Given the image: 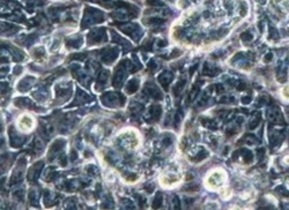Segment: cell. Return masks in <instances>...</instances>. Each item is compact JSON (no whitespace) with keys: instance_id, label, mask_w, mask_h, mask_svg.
Instances as JSON below:
<instances>
[{"instance_id":"1","label":"cell","mask_w":289,"mask_h":210,"mask_svg":"<svg viewBox=\"0 0 289 210\" xmlns=\"http://www.w3.org/2000/svg\"><path fill=\"white\" fill-rule=\"evenodd\" d=\"M102 102L103 104L110 106V107H115L118 105H123L125 103V97L123 95L118 94V93H107V94L102 95Z\"/></svg>"},{"instance_id":"2","label":"cell","mask_w":289,"mask_h":210,"mask_svg":"<svg viewBox=\"0 0 289 210\" xmlns=\"http://www.w3.org/2000/svg\"><path fill=\"white\" fill-rule=\"evenodd\" d=\"M125 61H121L117 66L116 71H115V75H113V87H120L125 77H126V65H124Z\"/></svg>"},{"instance_id":"3","label":"cell","mask_w":289,"mask_h":210,"mask_svg":"<svg viewBox=\"0 0 289 210\" xmlns=\"http://www.w3.org/2000/svg\"><path fill=\"white\" fill-rule=\"evenodd\" d=\"M90 99H91V98H90V96L87 94V93L82 91L81 89H78V91H76V98H75L74 103L71 105V106L76 105V104H78V105L85 104V103H88Z\"/></svg>"},{"instance_id":"4","label":"cell","mask_w":289,"mask_h":210,"mask_svg":"<svg viewBox=\"0 0 289 210\" xmlns=\"http://www.w3.org/2000/svg\"><path fill=\"white\" fill-rule=\"evenodd\" d=\"M89 39H90V43H100L104 39H107L105 37V31L103 29H97V30H94L89 35Z\"/></svg>"},{"instance_id":"5","label":"cell","mask_w":289,"mask_h":210,"mask_svg":"<svg viewBox=\"0 0 289 210\" xmlns=\"http://www.w3.org/2000/svg\"><path fill=\"white\" fill-rule=\"evenodd\" d=\"M65 141L64 140H57L52 143V146L50 148V151H49V159L52 160L53 159V156L59 152V150H61V148L64 147Z\"/></svg>"},{"instance_id":"6","label":"cell","mask_w":289,"mask_h":210,"mask_svg":"<svg viewBox=\"0 0 289 210\" xmlns=\"http://www.w3.org/2000/svg\"><path fill=\"white\" fill-rule=\"evenodd\" d=\"M42 168H43V162H38L36 163L34 166H31L30 171H29V174H28V179L29 180H36L38 178L41 171H42Z\"/></svg>"},{"instance_id":"7","label":"cell","mask_w":289,"mask_h":210,"mask_svg":"<svg viewBox=\"0 0 289 210\" xmlns=\"http://www.w3.org/2000/svg\"><path fill=\"white\" fill-rule=\"evenodd\" d=\"M145 93L147 95H149L150 97L154 98V99H162V94L154 84H147L146 88H145Z\"/></svg>"},{"instance_id":"8","label":"cell","mask_w":289,"mask_h":210,"mask_svg":"<svg viewBox=\"0 0 289 210\" xmlns=\"http://www.w3.org/2000/svg\"><path fill=\"white\" fill-rule=\"evenodd\" d=\"M116 58H117V51H115L113 49H107V50L103 51L102 60H103L104 63H112Z\"/></svg>"},{"instance_id":"9","label":"cell","mask_w":289,"mask_h":210,"mask_svg":"<svg viewBox=\"0 0 289 210\" xmlns=\"http://www.w3.org/2000/svg\"><path fill=\"white\" fill-rule=\"evenodd\" d=\"M10 136L12 137L11 139V143L13 147H20L22 143L24 142V139H22L21 136H19L16 133H15V131H14V128L13 127H11L10 128Z\"/></svg>"},{"instance_id":"10","label":"cell","mask_w":289,"mask_h":210,"mask_svg":"<svg viewBox=\"0 0 289 210\" xmlns=\"http://www.w3.org/2000/svg\"><path fill=\"white\" fill-rule=\"evenodd\" d=\"M172 74L171 73H168V72H164L163 74H161L160 76H159V82L161 83V85L165 89V90H168V85H169V83L172 81Z\"/></svg>"},{"instance_id":"11","label":"cell","mask_w":289,"mask_h":210,"mask_svg":"<svg viewBox=\"0 0 289 210\" xmlns=\"http://www.w3.org/2000/svg\"><path fill=\"white\" fill-rule=\"evenodd\" d=\"M161 113H162V109H161V106H159V105H153V106H150L149 114L154 121H157V120L160 119Z\"/></svg>"},{"instance_id":"12","label":"cell","mask_w":289,"mask_h":210,"mask_svg":"<svg viewBox=\"0 0 289 210\" xmlns=\"http://www.w3.org/2000/svg\"><path fill=\"white\" fill-rule=\"evenodd\" d=\"M138 88H139V81L137 79H133L126 85V91H127V94H133L138 90Z\"/></svg>"},{"instance_id":"13","label":"cell","mask_w":289,"mask_h":210,"mask_svg":"<svg viewBox=\"0 0 289 210\" xmlns=\"http://www.w3.org/2000/svg\"><path fill=\"white\" fill-rule=\"evenodd\" d=\"M30 79H31V77H26L23 81H21V82H20V84H19V90L24 91V90L29 89V88L31 87V82H30V83H28V81H30Z\"/></svg>"},{"instance_id":"14","label":"cell","mask_w":289,"mask_h":210,"mask_svg":"<svg viewBox=\"0 0 289 210\" xmlns=\"http://www.w3.org/2000/svg\"><path fill=\"white\" fill-rule=\"evenodd\" d=\"M153 208L154 209H157V208H160L161 206H162V194L161 193H159L156 196H155V199H154V201H153Z\"/></svg>"},{"instance_id":"15","label":"cell","mask_w":289,"mask_h":210,"mask_svg":"<svg viewBox=\"0 0 289 210\" xmlns=\"http://www.w3.org/2000/svg\"><path fill=\"white\" fill-rule=\"evenodd\" d=\"M184 85H185V81H184V80L176 84V85H175V88H173V90H172V91H173V95H175V96H178V95L181 94V91L183 90Z\"/></svg>"},{"instance_id":"16","label":"cell","mask_w":289,"mask_h":210,"mask_svg":"<svg viewBox=\"0 0 289 210\" xmlns=\"http://www.w3.org/2000/svg\"><path fill=\"white\" fill-rule=\"evenodd\" d=\"M108 76H109V73L108 72H102V73L98 75V80H97V83L103 85V84L107 83Z\"/></svg>"},{"instance_id":"17","label":"cell","mask_w":289,"mask_h":210,"mask_svg":"<svg viewBox=\"0 0 289 210\" xmlns=\"http://www.w3.org/2000/svg\"><path fill=\"white\" fill-rule=\"evenodd\" d=\"M207 155H208V154H207L205 150H201V152H200L199 155H197V158H191V159H192L193 162H200V160H203L205 157H207Z\"/></svg>"},{"instance_id":"18","label":"cell","mask_w":289,"mask_h":210,"mask_svg":"<svg viewBox=\"0 0 289 210\" xmlns=\"http://www.w3.org/2000/svg\"><path fill=\"white\" fill-rule=\"evenodd\" d=\"M259 122H260V114L258 113V116H257V119H255V121H252L251 124H250V128L251 129H253V128H256V127L259 125Z\"/></svg>"},{"instance_id":"19","label":"cell","mask_w":289,"mask_h":210,"mask_svg":"<svg viewBox=\"0 0 289 210\" xmlns=\"http://www.w3.org/2000/svg\"><path fill=\"white\" fill-rule=\"evenodd\" d=\"M198 91H199V88H198L197 85H194L192 89V91H191V94H190V101L194 99V97L198 95Z\"/></svg>"},{"instance_id":"20","label":"cell","mask_w":289,"mask_h":210,"mask_svg":"<svg viewBox=\"0 0 289 210\" xmlns=\"http://www.w3.org/2000/svg\"><path fill=\"white\" fill-rule=\"evenodd\" d=\"M29 199H30V202H31L34 206H37V198H36V193L30 192V194H29Z\"/></svg>"},{"instance_id":"21","label":"cell","mask_w":289,"mask_h":210,"mask_svg":"<svg viewBox=\"0 0 289 210\" xmlns=\"http://www.w3.org/2000/svg\"><path fill=\"white\" fill-rule=\"evenodd\" d=\"M14 198H16L19 201H22L23 200V190H16L14 193Z\"/></svg>"},{"instance_id":"22","label":"cell","mask_w":289,"mask_h":210,"mask_svg":"<svg viewBox=\"0 0 289 210\" xmlns=\"http://www.w3.org/2000/svg\"><path fill=\"white\" fill-rule=\"evenodd\" d=\"M215 90L217 94H222L223 93V85L222 84H216L215 85Z\"/></svg>"},{"instance_id":"23","label":"cell","mask_w":289,"mask_h":210,"mask_svg":"<svg viewBox=\"0 0 289 210\" xmlns=\"http://www.w3.org/2000/svg\"><path fill=\"white\" fill-rule=\"evenodd\" d=\"M173 203H175V207H173V208H175V209H179L181 206H179V200H178L177 196L173 198Z\"/></svg>"},{"instance_id":"24","label":"cell","mask_w":289,"mask_h":210,"mask_svg":"<svg viewBox=\"0 0 289 210\" xmlns=\"http://www.w3.org/2000/svg\"><path fill=\"white\" fill-rule=\"evenodd\" d=\"M66 159H67L66 156H65V155H61V157H60V164H61L63 166L66 165Z\"/></svg>"},{"instance_id":"25","label":"cell","mask_w":289,"mask_h":210,"mask_svg":"<svg viewBox=\"0 0 289 210\" xmlns=\"http://www.w3.org/2000/svg\"><path fill=\"white\" fill-rule=\"evenodd\" d=\"M242 101H243V103L249 104V103H250V101H251V97H249V96H247V97H243V98H242Z\"/></svg>"},{"instance_id":"26","label":"cell","mask_w":289,"mask_h":210,"mask_svg":"<svg viewBox=\"0 0 289 210\" xmlns=\"http://www.w3.org/2000/svg\"><path fill=\"white\" fill-rule=\"evenodd\" d=\"M245 88V83H243V82H239V84L237 85V89L238 90H243Z\"/></svg>"},{"instance_id":"27","label":"cell","mask_w":289,"mask_h":210,"mask_svg":"<svg viewBox=\"0 0 289 210\" xmlns=\"http://www.w3.org/2000/svg\"><path fill=\"white\" fill-rule=\"evenodd\" d=\"M162 142H163V144H164V146H169V144L171 143V139H167V140H163Z\"/></svg>"},{"instance_id":"28","label":"cell","mask_w":289,"mask_h":210,"mask_svg":"<svg viewBox=\"0 0 289 210\" xmlns=\"http://www.w3.org/2000/svg\"><path fill=\"white\" fill-rule=\"evenodd\" d=\"M149 68H150V69H155V68H156V66H155V63H149Z\"/></svg>"},{"instance_id":"29","label":"cell","mask_w":289,"mask_h":210,"mask_svg":"<svg viewBox=\"0 0 289 210\" xmlns=\"http://www.w3.org/2000/svg\"><path fill=\"white\" fill-rule=\"evenodd\" d=\"M72 157H71V159L72 160H75V158H76V155H75V151H72V155H71Z\"/></svg>"}]
</instances>
